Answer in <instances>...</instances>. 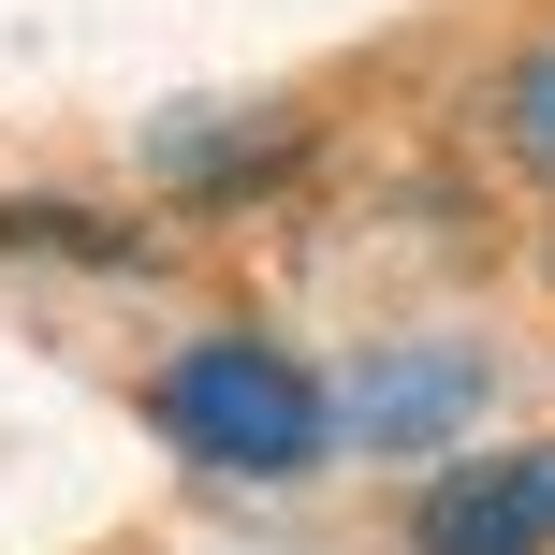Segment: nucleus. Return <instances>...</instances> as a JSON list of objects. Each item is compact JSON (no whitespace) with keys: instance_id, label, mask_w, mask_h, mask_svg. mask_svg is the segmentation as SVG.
Instances as JSON below:
<instances>
[{"instance_id":"nucleus-1","label":"nucleus","mask_w":555,"mask_h":555,"mask_svg":"<svg viewBox=\"0 0 555 555\" xmlns=\"http://www.w3.org/2000/svg\"><path fill=\"white\" fill-rule=\"evenodd\" d=\"M146 424H162L191 468H220V482H307L336 453L322 365L278 351V336H249V322H220V336H191V351L146 365Z\"/></svg>"},{"instance_id":"nucleus-2","label":"nucleus","mask_w":555,"mask_h":555,"mask_svg":"<svg viewBox=\"0 0 555 555\" xmlns=\"http://www.w3.org/2000/svg\"><path fill=\"white\" fill-rule=\"evenodd\" d=\"M482 395H498V365L468 336H380L351 380H322V410H336L351 453H453L482 424Z\"/></svg>"},{"instance_id":"nucleus-3","label":"nucleus","mask_w":555,"mask_h":555,"mask_svg":"<svg viewBox=\"0 0 555 555\" xmlns=\"http://www.w3.org/2000/svg\"><path fill=\"white\" fill-rule=\"evenodd\" d=\"M410 555H555V439L453 453L410 498Z\"/></svg>"},{"instance_id":"nucleus-4","label":"nucleus","mask_w":555,"mask_h":555,"mask_svg":"<svg viewBox=\"0 0 555 555\" xmlns=\"http://www.w3.org/2000/svg\"><path fill=\"white\" fill-rule=\"evenodd\" d=\"M498 132L527 146V176H555V44H527V59L498 74Z\"/></svg>"}]
</instances>
